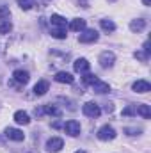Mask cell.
<instances>
[{
  "mask_svg": "<svg viewBox=\"0 0 151 153\" xmlns=\"http://www.w3.org/2000/svg\"><path fill=\"white\" fill-rule=\"evenodd\" d=\"M82 111H84V114L87 116V117H93V119L100 117V114H101L100 105H98V103H94V102H87V103H84Z\"/></svg>",
  "mask_w": 151,
  "mask_h": 153,
  "instance_id": "6da1fadb",
  "label": "cell"
},
{
  "mask_svg": "<svg viewBox=\"0 0 151 153\" xmlns=\"http://www.w3.org/2000/svg\"><path fill=\"white\" fill-rule=\"evenodd\" d=\"M98 139L100 141H112V139H115V130H114L110 125H103L100 130H98Z\"/></svg>",
  "mask_w": 151,
  "mask_h": 153,
  "instance_id": "7a4b0ae2",
  "label": "cell"
},
{
  "mask_svg": "<svg viewBox=\"0 0 151 153\" xmlns=\"http://www.w3.org/2000/svg\"><path fill=\"white\" fill-rule=\"evenodd\" d=\"M98 62H100V66L101 68H112L114 62H115V55H114L112 52H101L100 53V57H98Z\"/></svg>",
  "mask_w": 151,
  "mask_h": 153,
  "instance_id": "3957f363",
  "label": "cell"
},
{
  "mask_svg": "<svg viewBox=\"0 0 151 153\" xmlns=\"http://www.w3.org/2000/svg\"><path fill=\"white\" fill-rule=\"evenodd\" d=\"M78 41L80 43H94V41H98V32L94 29H84L78 36Z\"/></svg>",
  "mask_w": 151,
  "mask_h": 153,
  "instance_id": "277c9868",
  "label": "cell"
},
{
  "mask_svg": "<svg viewBox=\"0 0 151 153\" xmlns=\"http://www.w3.org/2000/svg\"><path fill=\"white\" fill-rule=\"evenodd\" d=\"M64 148V141L61 139V137H52V139H48L46 141V150L52 153H57L61 152Z\"/></svg>",
  "mask_w": 151,
  "mask_h": 153,
  "instance_id": "5b68a950",
  "label": "cell"
},
{
  "mask_svg": "<svg viewBox=\"0 0 151 153\" xmlns=\"http://www.w3.org/2000/svg\"><path fill=\"white\" fill-rule=\"evenodd\" d=\"M64 132H66L68 135H71V137L80 135V123H78V121H75V119L66 121V123H64Z\"/></svg>",
  "mask_w": 151,
  "mask_h": 153,
  "instance_id": "8992f818",
  "label": "cell"
},
{
  "mask_svg": "<svg viewBox=\"0 0 151 153\" xmlns=\"http://www.w3.org/2000/svg\"><path fill=\"white\" fill-rule=\"evenodd\" d=\"M5 137L11 139V141H18V143H20V141L25 139V134H23L21 130H18V128H11V126H9V128H5Z\"/></svg>",
  "mask_w": 151,
  "mask_h": 153,
  "instance_id": "52a82bcc",
  "label": "cell"
},
{
  "mask_svg": "<svg viewBox=\"0 0 151 153\" xmlns=\"http://www.w3.org/2000/svg\"><path fill=\"white\" fill-rule=\"evenodd\" d=\"M13 80L18 82L20 85H25V84L30 80V75H29V71H25V70H16V71L13 73Z\"/></svg>",
  "mask_w": 151,
  "mask_h": 153,
  "instance_id": "ba28073f",
  "label": "cell"
},
{
  "mask_svg": "<svg viewBox=\"0 0 151 153\" xmlns=\"http://www.w3.org/2000/svg\"><path fill=\"white\" fill-rule=\"evenodd\" d=\"M132 89L135 93H148V91H151V84L148 80H137V82H133Z\"/></svg>",
  "mask_w": 151,
  "mask_h": 153,
  "instance_id": "9c48e42d",
  "label": "cell"
},
{
  "mask_svg": "<svg viewBox=\"0 0 151 153\" xmlns=\"http://www.w3.org/2000/svg\"><path fill=\"white\" fill-rule=\"evenodd\" d=\"M53 78H55V82H59V84H73V82H75V76L71 75V73H68V71H59Z\"/></svg>",
  "mask_w": 151,
  "mask_h": 153,
  "instance_id": "30bf717a",
  "label": "cell"
},
{
  "mask_svg": "<svg viewBox=\"0 0 151 153\" xmlns=\"http://www.w3.org/2000/svg\"><path fill=\"white\" fill-rule=\"evenodd\" d=\"M73 68H75L76 73H87L89 71V61L87 59H76L75 62H73Z\"/></svg>",
  "mask_w": 151,
  "mask_h": 153,
  "instance_id": "8fae6325",
  "label": "cell"
},
{
  "mask_svg": "<svg viewBox=\"0 0 151 153\" xmlns=\"http://www.w3.org/2000/svg\"><path fill=\"white\" fill-rule=\"evenodd\" d=\"M146 29V20H142V18H137V20H132V23H130V30L132 32H142Z\"/></svg>",
  "mask_w": 151,
  "mask_h": 153,
  "instance_id": "7c38bea8",
  "label": "cell"
},
{
  "mask_svg": "<svg viewBox=\"0 0 151 153\" xmlns=\"http://www.w3.org/2000/svg\"><path fill=\"white\" fill-rule=\"evenodd\" d=\"M135 114L142 116L144 119H150V117H151L150 105H146V103H139V105H135Z\"/></svg>",
  "mask_w": 151,
  "mask_h": 153,
  "instance_id": "4fadbf2b",
  "label": "cell"
},
{
  "mask_svg": "<svg viewBox=\"0 0 151 153\" xmlns=\"http://www.w3.org/2000/svg\"><path fill=\"white\" fill-rule=\"evenodd\" d=\"M50 23H52V27H64V29H68V22H66V18H62L61 14H52Z\"/></svg>",
  "mask_w": 151,
  "mask_h": 153,
  "instance_id": "5bb4252c",
  "label": "cell"
},
{
  "mask_svg": "<svg viewBox=\"0 0 151 153\" xmlns=\"http://www.w3.org/2000/svg\"><path fill=\"white\" fill-rule=\"evenodd\" d=\"M48 87H50V84H48L46 80H39L38 84L34 85V94H38V96H43V94H46Z\"/></svg>",
  "mask_w": 151,
  "mask_h": 153,
  "instance_id": "9a60e30c",
  "label": "cell"
},
{
  "mask_svg": "<svg viewBox=\"0 0 151 153\" xmlns=\"http://www.w3.org/2000/svg\"><path fill=\"white\" fill-rule=\"evenodd\" d=\"M93 89H94V93H98V94H105V93H109L110 91V85L107 84V82H94L93 84Z\"/></svg>",
  "mask_w": 151,
  "mask_h": 153,
  "instance_id": "2e32d148",
  "label": "cell"
},
{
  "mask_svg": "<svg viewBox=\"0 0 151 153\" xmlns=\"http://www.w3.org/2000/svg\"><path fill=\"white\" fill-rule=\"evenodd\" d=\"M14 121L18 125H29L30 123V117H29V114L25 111H18V112H14Z\"/></svg>",
  "mask_w": 151,
  "mask_h": 153,
  "instance_id": "e0dca14e",
  "label": "cell"
},
{
  "mask_svg": "<svg viewBox=\"0 0 151 153\" xmlns=\"http://www.w3.org/2000/svg\"><path fill=\"white\" fill-rule=\"evenodd\" d=\"M66 30L68 29H64V27H52L50 29V34H52V38H55V39H66Z\"/></svg>",
  "mask_w": 151,
  "mask_h": 153,
  "instance_id": "ac0fdd59",
  "label": "cell"
},
{
  "mask_svg": "<svg viewBox=\"0 0 151 153\" xmlns=\"http://www.w3.org/2000/svg\"><path fill=\"white\" fill-rule=\"evenodd\" d=\"M70 29L75 30V32H82V30L85 29V20H82V18H75V20L70 23Z\"/></svg>",
  "mask_w": 151,
  "mask_h": 153,
  "instance_id": "d6986e66",
  "label": "cell"
},
{
  "mask_svg": "<svg viewBox=\"0 0 151 153\" xmlns=\"http://www.w3.org/2000/svg\"><path fill=\"white\" fill-rule=\"evenodd\" d=\"M100 25H101V29H103L105 32H114V30H115V23H114L112 20H109V18L100 20Z\"/></svg>",
  "mask_w": 151,
  "mask_h": 153,
  "instance_id": "ffe728a7",
  "label": "cell"
},
{
  "mask_svg": "<svg viewBox=\"0 0 151 153\" xmlns=\"http://www.w3.org/2000/svg\"><path fill=\"white\" fill-rule=\"evenodd\" d=\"M43 112H46V114H50V116H55V117H61V109H57L55 105H52V103H48V105H44L43 107Z\"/></svg>",
  "mask_w": 151,
  "mask_h": 153,
  "instance_id": "44dd1931",
  "label": "cell"
},
{
  "mask_svg": "<svg viewBox=\"0 0 151 153\" xmlns=\"http://www.w3.org/2000/svg\"><path fill=\"white\" fill-rule=\"evenodd\" d=\"M11 29H13V25L9 20H0V34H9Z\"/></svg>",
  "mask_w": 151,
  "mask_h": 153,
  "instance_id": "7402d4cb",
  "label": "cell"
},
{
  "mask_svg": "<svg viewBox=\"0 0 151 153\" xmlns=\"http://www.w3.org/2000/svg\"><path fill=\"white\" fill-rule=\"evenodd\" d=\"M18 5L23 9V11H29L36 5V0H18Z\"/></svg>",
  "mask_w": 151,
  "mask_h": 153,
  "instance_id": "603a6c76",
  "label": "cell"
},
{
  "mask_svg": "<svg viewBox=\"0 0 151 153\" xmlns=\"http://www.w3.org/2000/svg\"><path fill=\"white\" fill-rule=\"evenodd\" d=\"M82 80H84V84L93 85L94 82H98V76H96V75H91V73H85V75L82 76Z\"/></svg>",
  "mask_w": 151,
  "mask_h": 153,
  "instance_id": "cb8c5ba5",
  "label": "cell"
},
{
  "mask_svg": "<svg viewBox=\"0 0 151 153\" xmlns=\"http://www.w3.org/2000/svg\"><path fill=\"white\" fill-rule=\"evenodd\" d=\"M11 16V11L7 5H0V20H9Z\"/></svg>",
  "mask_w": 151,
  "mask_h": 153,
  "instance_id": "d4e9b609",
  "label": "cell"
},
{
  "mask_svg": "<svg viewBox=\"0 0 151 153\" xmlns=\"http://www.w3.org/2000/svg\"><path fill=\"white\" fill-rule=\"evenodd\" d=\"M124 134L126 135H139V134H142V128H130V126H126Z\"/></svg>",
  "mask_w": 151,
  "mask_h": 153,
  "instance_id": "484cf974",
  "label": "cell"
},
{
  "mask_svg": "<svg viewBox=\"0 0 151 153\" xmlns=\"http://www.w3.org/2000/svg\"><path fill=\"white\" fill-rule=\"evenodd\" d=\"M133 55H135V59H139V61H142V62H146V61L150 59V55H148L146 52H135Z\"/></svg>",
  "mask_w": 151,
  "mask_h": 153,
  "instance_id": "4316f807",
  "label": "cell"
},
{
  "mask_svg": "<svg viewBox=\"0 0 151 153\" xmlns=\"http://www.w3.org/2000/svg\"><path fill=\"white\" fill-rule=\"evenodd\" d=\"M123 116H137L135 114V105H128L126 109H123Z\"/></svg>",
  "mask_w": 151,
  "mask_h": 153,
  "instance_id": "83f0119b",
  "label": "cell"
},
{
  "mask_svg": "<svg viewBox=\"0 0 151 153\" xmlns=\"http://www.w3.org/2000/svg\"><path fill=\"white\" fill-rule=\"evenodd\" d=\"M112 111H114L112 103H105V112H112Z\"/></svg>",
  "mask_w": 151,
  "mask_h": 153,
  "instance_id": "f1b7e54d",
  "label": "cell"
},
{
  "mask_svg": "<svg viewBox=\"0 0 151 153\" xmlns=\"http://www.w3.org/2000/svg\"><path fill=\"white\" fill-rule=\"evenodd\" d=\"M52 126H53V128H61V126H62V125H61V123H59V121H55V123H53V125H52Z\"/></svg>",
  "mask_w": 151,
  "mask_h": 153,
  "instance_id": "f546056e",
  "label": "cell"
},
{
  "mask_svg": "<svg viewBox=\"0 0 151 153\" xmlns=\"http://www.w3.org/2000/svg\"><path fill=\"white\" fill-rule=\"evenodd\" d=\"M142 2H144V5H150L151 4V0H142Z\"/></svg>",
  "mask_w": 151,
  "mask_h": 153,
  "instance_id": "4dcf8cb0",
  "label": "cell"
},
{
  "mask_svg": "<svg viewBox=\"0 0 151 153\" xmlns=\"http://www.w3.org/2000/svg\"><path fill=\"white\" fill-rule=\"evenodd\" d=\"M75 153H85V152H84V150H78V152H75Z\"/></svg>",
  "mask_w": 151,
  "mask_h": 153,
  "instance_id": "1f68e13d",
  "label": "cell"
},
{
  "mask_svg": "<svg viewBox=\"0 0 151 153\" xmlns=\"http://www.w3.org/2000/svg\"><path fill=\"white\" fill-rule=\"evenodd\" d=\"M2 52H4V50H2V48H0V53H2Z\"/></svg>",
  "mask_w": 151,
  "mask_h": 153,
  "instance_id": "d6a6232c",
  "label": "cell"
}]
</instances>
